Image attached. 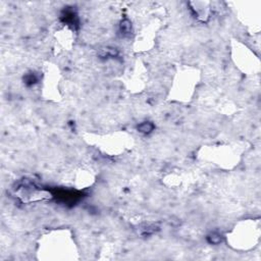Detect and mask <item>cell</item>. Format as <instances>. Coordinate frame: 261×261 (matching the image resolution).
I'll return each mask as SVG.
<instances>
[{
  "label": "cell",
  "instance_id": "cell-2",
  "mask_svg": "<svg viewBox=\"0 0 261 261\" xmlns=\"http://www.w3.org/2000/svg\"><path fill=\"white\" fill-rule=\"evenodd\" d=\"M121 31H123L125 34H128V33L130 32V22L128 20H123L121 22Z\"/></svg>",
  "mask_w": 261,
  "mask_h": 261
},
{
  "label": "cell",
  "instance_id": "cell-3",
  "mask_svg": "<svg viewBox=\"0 0 261 261\" xmlns=\"http://www.w3.org/2000/svg\"><path fill=\"white\" fill-rule=\"evenodd\" d=\"M209 242L212 244H218L221 242V238L219 235H217V234H212V235L209 237Z\"/></svg>",
  "mask_w": 261,
  "mask_h": 261
},
{
  "label": "cell",
  "instance_id": "cell-1",
  "mask_svg": "<svg viewBox=\"0 0 261 261\" xmlns=\"http://www.w3.org/2000/svg\"><path fill=\"white\" fill-rule=\"evenodd\" d=\"M153 128H154V126H153L152 123H149V121H145V123H141V125L139 126L138 129H139V130H140V132L145 133V134H148V133L152 132Z\"/></svg>",
  "mask_w": 261,
  "mask_h": 261
}]
</instances>
